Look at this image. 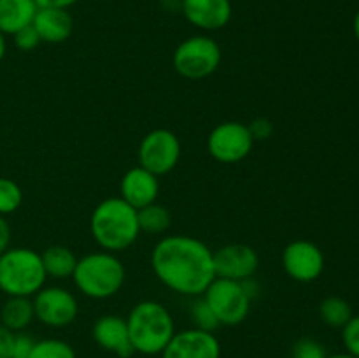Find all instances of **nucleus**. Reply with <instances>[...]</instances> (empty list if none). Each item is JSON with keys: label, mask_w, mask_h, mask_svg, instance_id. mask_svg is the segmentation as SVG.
<instances>
[{"label": "nucleus", "mask_w": 359, "mask_h": 358, "mask_svg": "<svg viewBox=\"0 0 359 358\" xmlns=\"http://www.w3.org/2000/svg\"><path fill=\"white\" fill-rule=\"evenodd\" d=\"M42 256L30 248H9L0 255V291L7 297H34L44 288Z\"/></svg>", "instance_id": "5"}, {"label": "nucleus", "mask_w": 359, "mask_h": 358, "mask_svg": "<svg viewBox=\"0 0 359 358\" xmlns=\"http://www.w3.org/2000/svg\"><path fill=\"white\" fill-rule=\"evenodd\" d=\"M93 340L105 351L118 354L119 358H130L135 350L128 336L126 318L118 314H104L95 321L91 330Z\"/></svg>", "instance_id": "16"}, {"label": "nucleus", "mask_w": 359, "mask_h": 358, "mask_svg": "<svg viewBox=\"0 0 359 358\" xmlns=\"http://www.w3.org/2000/svg\"><path fill=\"white\" fill-rule=\"evenodd\" d=\"M189 316H191V321L195 323V329L214 332V330L219 326L216 314H214V311L210 309V305L207 304L203 297H200L198 300L193 302L191 309H189Z\"/></svg>", "instance_id": "25"}, {"label": "nucleus", "mask_w": 359, "mask_h": 358, "mask_svg": "<svg viewBox=\"0 0 359 358\" xmlns=\"http://www.w3.org/2000/svg\"><path fill=\"white\" fill-rule=\"evenodd\" d=\"M6 51H7V42H6V35L0 32V62L4 60V56H6Z\"/></svg>", "instance_id": "35"}, {"label": "nucleus", "mask_w": 359, "mask_h": 358, "mask_svg": "<svg viewBox=\"0 0 359 358\" xmlns=\"http://www.w3.org/2000/svg\"><path fill=\"white\" fill-rule=\"evenodd\" d=\"M342 340L347 353L359 358V316H353L342 326Z\"/></svg>", "instance_id": "27"}, {"label": "nucleus", "mask_w": 359, "mask_h": 358, "mask_svg": "<svg viewBox=\"0 0 359 358\" xmlns=\"http://www.w3.org/2000/svg\"><path fill=\"white\" fill-rule=\"evenodd\" d=\"M181 13L193 27L216 32L230 23L233 6L231 0H181Z\"/></svg>", "instance_id": "14"}, {"label": "nucleus", "mask_w": 359, "mask_h": 358, "mask_svg": "<svg viewBox=\"0 0 359 358\" xmlns=\"http://www.w3.org/2000/svg\"><path fill=\"white\" fill-rule=\"evenodd\" d=\"M202 297L210 305L219 325H241L251 311V298L241 281L216 277Z\"/></svg>", "instance_id": "7"}, {"label": "nucleus", "mask_w": 359, "mask_h": 358, "mask_svg": "<svg viewBox=\"0 0 359 358\" xmlns=\"http://www.w3.org/2000/svg\"><path fill=\"white\" fill-rule=\"evenodd\" d=\"M126 270L116 253L95 251L77 258L72 279L88 298L104 300L118 293L125 284Z\"/></svg>", "instance_id": "4"}, {"label": "nucleus", "mask_w": 359, "mask_h": 358, "mask_svg": "<svg viewBox=\"0 0 359 358\" xmlns=\"http://www.w3.org/2000/svg\"><path fill=\"white\" fill-rule=\"evenodd\" d=\"M32 25L37 30L41 42H48V44L65 42L74 30V20L69 9H56V7L37 9Z\"/></svg>", "instance_id": "17"}, {"label": "nucleus", "mask_w": 359, "mask_h": 358, "mask_svg": "<svg viewBox=\"0 0 359 358\" xmlns=\"http://www.w3.org/2000/svg\"><path fill=\"white\" fill-rule=\"evenodd\" d=\"M13 41L14 46H16L18 49H21V51H32V49H35L41 44V37H39L34 25H28V27L16 32V34L13 35Z\"/></svg>", "instance_id": "28"}, {"label": "nucleus", "mask_w": 359, "mask_h": 358, "mask_svg": "<svg viewBox=\"0 0 359 358\" xmlns=\"http://www.w3.org/2000/svg\"><path fill=\"white\" fill-rule=\"evenodd\" d=\"M37 9L34 0H0V32L14 35L32 25Z\"/></svg>", "instance_id": "18"}, {"label": "nucleus", "mask_w": 359, "mask_h": 358, "mask_svg": "<svg viewBox=\"0 0 359 358\" xmlns=\"http://www.w3.org/2000/svg\"><path fill=\"white\" fill-rule=\"evenodd\" d=\"M37 7H56V9H69V7L76 6L79 0H34Z\"/></svg>", "instance_id": "33"}, {"label": "nucleus", "mask_w": 359, "mask_h": 358, "mask_svg": "<svg viewBox=\"0 0 359 358\" xmlns=\"http://www.w3.org/2000/svg\"><path fill=\"white\" fill-rule=\"evenodd\" d=\"M28 358H77V354L67 340L42 339L35 340V346Z\"/></svg>", "instance_id": "23"}, {"label": "nucleus", "mask_w": 359, "mask_h": 358, "mask_svg": "<svg viewBox=\"0 0 359 358\" xmlns=\"http://www.w3.org/2000/svg\"><path fill=\"white\" fill-rule=\"evenodd\" d=\"M319 316L323 321L333 329H342L353 318V307L342 297H326L319 304Z\"/></svg>", "instance_id": "21"}, {"label": "nucleus", "mask_w": 359, "mask_h": 358, "mask_svg": "<svg viewBox=\"0 0 359 358\" xmlns=\"http://www.w3.org/2000/svg\"><path fill=\"white\" fill-rule=\"evenodd\" d=\"M119 192H121L119 197L126 204L139 211L156 202L158 193H160V181L153 172L137 165L125 172V175L121 178V185H119Z\"/></svg>", "instance_id": "15"}, {"label": "nucleus", "mask_w": 359, "mask_h": 358, "mask_svg": "<svg viewBox=\"0 0 359 358\" xmlns=\"http://www.w3.org/2000/svg\"><path fill=\"white\" fill-rule=\"evenodd\" d=\"M326 358H356V357H353V354L349 353H337V354H328Z\"/></svg>", "instance_id": "37"}, {"label": "nucleus", "mask_w": 359, "mask_h": 358, "mask_svg": "<svg viewBox=\"0 0 359 358\" xmlns=\"http://www.w3.org/2000/svg\"><path fill=\"white\" fill-rule=\"evenodd\" d=\"M35 319L30 297H7L0 309V323L13 332H23Z\"/></svg>", "instance_id": "19"}, {"label": "nucleus", "mask_w": 359, "mask_h": 358, "mask_svg": "<svg viewBox=\"0 0 359 358\" xmlns=\"http://www.w3.org/2000/svg\"><path fill=\"white\" fill-rule=\"evenodd\" d=\"M90 230L95 242L104 251H125L140 235L137 209L126 204L121 197H109L91 213Z\"/></svg>", "instance_id": "2"}, {"label": "nucleus", "mask_w": 359, "mask_h": 358, "mask_svg": "<svg viewBox=\"0 0 359 358\" xmlns=\"http://www.w3.org/2000/svg\"><path fill=\"white\" fill-rule=\"evenodd\" d=\"M255 139L249 126L241 121H224L214 126L207 137V150L221 164H237L249 157Z\"/></svg>", "instance_id": "9"}, {"label": "nucleus", "mask_w": 359, "mask_h": 358, "mask_svg": "<svg viewBox=\"0 0 359 358\" xmlns=\"http://www.w3.org/2000/svg\"><path fill=\"white\" fill-rule=\"evenodd\" d=\"M137 216H139L140 232H147V234H163L168 230L172 221L167 207L156 202L137 211Z\"/></svg>", "instance_id": "22"}, {"label": "nucleus", "mask_w": 359, "mask_h": 358, "mask_svg": "<svg viewBox=\"0 0 359 358\" xmlns=\"http://www.w3.org/2000/svg\"><path fill=\"white\" fill-rule=\"evenodd\" d=\"M126 326L135 353L146 357L161 354L175 333L170 311L156 300H142L133 305Z\"/></svg>", "instance_id": "3"}, {"label": "nucleus", "mask_w": 359, "mask_h": 358, "mask_svg": "<svg viewBox=\"0 0 359 358\" xmlns=\"http://www.w3.org/2000/svg\"><path fill=\"white\" fill-rule=\"evenodd\" d=\"M161 358H221V344L214 332L193 326L175 332Z\"/></svg>", "instance_id": "12"}, {"label": "nucleus", "mask_w": 359, "mask_h": 358, "mask_svg": "<svg viewBox=\"0 0 359 358\" xmlns=\"http://www.w3.org/2000/svg\"><path fill=\"white\" fill-rule=\"evenodd\" d=\"M259 256L255 248L248 244H226L214 251L216 277L231 281H245L256 274Z\"/></svg>", "instance_id": "13"}, {"label": "nucleus", "mask_w": 359, "mask_h": 358, "mask_svg": "<svg viewBox=\"0 0 359 358\" xmlns=\"http://www.w3.org/2000/svg\"><path fill=\"white\" fill-rule=\"evenodd\" d=\"M35 346V339L25 332H16L13 344V358H28Z\"/></svg>", "instance_id": "29"}, {"label": "nucleus", "mask_w": 359, "mask_h": 358, "mask_svg": "<svg viewBox=\"0 0 359 358\" xmlns=\"http://www.w3.org/2000/svg\"><path fill=\"white\" fill-rule=\"evenodd\" d=\"M35 319L51 329H63L76 321L79 304L72 291L62 286H44L34 295Z\"/></svg>", "instance_id": "10"}, {"label": "nucleus", "mask_w": 359, "mask_h": 358, "mask_svg": "<svg viewBox=\"0 0 359 358\" xmlns=\"http://www.w3.org/2000/svg\"><path fill=\"white\" fill-rule=\"evenodd\" d=\"M221 46L209 35H193L175 48L172 63L179 76L191 81L212 76L221 65Z\"/></svg>", "instance_id": "6"}, {"label": "nucleus", "mask_w": 359, "mask_h": 358, "mask_svg": "<svg viewBox=\"0 0 359 358\" xmlns=\"http://www.w3.org/2000/svg\"><path fill=\"white\" fill-rule=\"evenodd\" d=\"M16 332L0 323V358H13V344Z\"/></svg>", "instance_id": "31"}, {"label": "nucleus", "mask_w": 359, "mask_h": 358, "mask_svg": "<svg viewBox=\"0 0 359 358\" xmlns=\"http://www.w3.org/2000/svg\"><path fill=\"white\" fill-rule=\"evenodd\" d=\"M249 132L255 140H265L273 133V125L266 118H256L249 123Z\"/></svg>", "instance_id": "30"}, {"label": "nucleus", "mask_w": 359, "mask_h": 358, "mask_svg": "<svg viewBox=\"0 0 359 358\" xmlns=\"http://www.w3.org/2000/svg\"><path fill=\"white\" fill-rule=\"evenodd\" d=\"M181 160V140L172 130L156 128L146 133L139 146V164L154 175L174 171Z\"/></svg>", "instance_id": "8"}, {"label": "nucleus", "mask_w": 359, "mask_h": 358, "mask_svg": "<svg viewBox=\"0 0 359 358\" xmlns=\"http://www.w3.org/2000/svg\"><path fill=\"white\" fill-rule=\"evenodd\" d=\"M41 256L46 276L53 277V279L72 277L77 263V256L74 255L72 249H69L67 246H49Z\"/></svg>", "instance_id": "20"}, {"label": "nucleus", "mask_w": 359, "mask_h": 358, "mask_svg": "<svg viewBox=\"0 0 359 358\" xmlns=\"http://www.w3.org/2000/svg\"><path fill=\"white\" fill-rule=\"evenodd\" d=\"M23 192L20 185L9 178H0V216H7L20 209Z\"/></svg>", "instance_id": "24"}, {"label": "nucleus", "mask_w": 359, "mask_h": 358, "mask_svg": "<svg viewBox=\"0 0 359 358\" xmlns=\"http://www.w3.org/2000/svg\"><path fill=\"white\" fill-rule=\"evenodd\" d=\"M151 267L161 284L186 297H202L216 279L214 251L191 235H167L154 244Z\"/></svg>", "instance_id": "1"}, {"label": "nucleus", "mask_w": 359, "mask_h": 358, "mask_svg": "<svg viewBox=\"0 0 359 358\" xmlns=\"http://www.w3.org/2000/svg\"><path fill=\"white\" fill-rule=\"evenodd\" d=\"M11 239H13V230L9 221L6 220V216H0V255L11 248Z\"/></svg>", "instance_id": "32"}, {"label": "nucleus", "mask_w": 359, "mask_h": 358, "mask_svg": "<svg viewBox=\"0 0 359 358\" xmlns=\"http://www.w3.org/2000/svg\"><path fill=\"white\" fill-rule=\"evenodd\" d=\"M284 272L298 283H312L325 270V255L318 244L305 239L290 242L283 251Z\"/></svg>", "instance_id": "11"}, {"label": "nucleus", "mask_w": 359, "mask_h": 358, "mask_svg": "<svg viewBox=\"0 0 359 358\" xmlns=\"http://www.w3.org/2000/svg\"><path fill=\"white\" fill-rule=\"evenodd\" d=\"M325 346H323L319 340L311 339V337H304V339H298L293 344V350H291V358H326Z\"/></svg>", "instance_id": "26"}, {"label": "nucleus", "mask_w": 359, "mask_h": 358, "mask_svg": "<svg viewBox=\"0 0 359 358\" xmlns=\"http://www.w3.org/2000/svg\"><path fill=\"white\" fill-rule=\"evenodd\" d=\"M353 28H354V35H356V39H358V42H359V11L356 13V16H354Z\"/></svg>", "instance_id": "36"}, {"label": "nucleus", "mask_w": 359, "mask_h": 358, "mask_svg": "<svg viewBox=\"0 0 359 358\" xmlns=\"http://www.w3.org/2000/svg\"><path fill=\"white\" fill-rule=\"evenodd\" d=\"M242 283V286H244V290H245V293L249 295V298H256L258 297V293H259V286H258V283H256L255 279H252V277H249V279H245V281H241Z\"/></svg>", "instance_id": "34"}]
</instances>
